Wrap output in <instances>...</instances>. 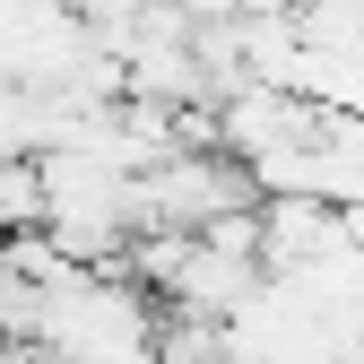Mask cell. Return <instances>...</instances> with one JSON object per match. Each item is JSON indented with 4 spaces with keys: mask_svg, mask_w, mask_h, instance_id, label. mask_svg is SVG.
Wrapping results in <instances>:
<instances>
[{
    "mask_svg": "<svg viewBox=\"0 0 364 364\" xmlns=\"http://www.w3.org/2000/svg\"><path fill=\"white\" fill-rule=\"evenodd\" d=\"M43 191H35V156H0V235H35Z\"/></svg>",
    "mask_w": 364,
    "mask_h": 364,
    "instance_id": "obj_2",
    "label": "cell"
},
{
    "mask_svg": "<svg viewBox=\"0 0 364 364\" xmlns=\"http://www.w3.org/2000/svg\"><path fill=\"white\" fill-rule=\"evenodd\" d=\"M347 243L330 200H260V269H312Z\"/></svg>",
    "mask_w": 364,
    "mask_h": 364,
    "instance_id": "obj_1",
    "label": "cell"
}]
</instances>
